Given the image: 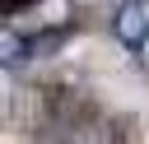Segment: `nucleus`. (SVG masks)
<instances>
[{"label":"nucleus","mask_w":149,"mask_h":144,"mask_svg":"<svg viewBox=\"0 0 149 144\" xmlns=\"http://www.w3.org/2000/svg\"><path fill=\"white\" fill-rule=\"evenodd\" d=\"M37 0H0V19H14V14H23V9H33Z\"/></svg>","instance_id":"obj_4"},{"label":"nucleus","mask_w":149,"mask_h":144,"mask_svg":"<svg viewBox=\"0 0 149 144\" xmlns=\"http://www.w3.org/2000/svg\"><path fill=\"white\" fill-rule=\"evenodd\" d=\"M112 33L121 46H144L149 42V0H121L112 9Z\"/></svg>","instance_id":"obj_1"},{"label":"nucleus","mask_w":149,"mask_h":144,"mask_svg":"<svg viewBox=\"0 0 149 144\" xmlns=\"http://www.w3.org/2000/svg\"><path fill=\"white\" fill-rule=\"evenodd\" d=\"M70 33H74V28L65 23V28H51V33H42V37H33V56H47V51H56V46H61V42H65Z\"/></svg>","instance_id":"obj_3"},{"label":"nucleus","mask_w":149,"mask_h":144,"mask_svg":"<svg viewBox=\"0 0 149 144\" xmlns=\"http://www.w3.org/2000/svg\"><path fill=\"white\" fill-rule=\"evenodd\" d=\"M28 56H33V37H23L9 23H0V65H23Z\"/></svg>","instance_id":"obj_2"}]
</instances>
